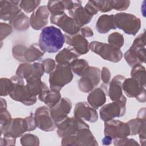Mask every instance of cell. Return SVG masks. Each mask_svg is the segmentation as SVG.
<instances>
[{
	"label": "cell",
	"mask_w": 146,
	"mask_h": 146,
	"mask_svg": "<svg viewBox=\"0 0 146 146\" xmlns=\"http://www.w3.org/2000/svg\"><path fill=\"white\" fill-rule=\"evenodd\" d=\"M84 10L88 15L91 17L98 14L99 11L93 1H88L84 7Z\"/></svg>",
	"instance_id": "bcb514c9"
},
{
	"label": "cell",
	"mask_w": 146,
	"mask_h": 146,
	"mask_svg": "<svg viewBox=\"0 0 146 146\" xmlns=\"http://www.w3.org/2000/svg\"><path fill=\"white\" fill-rule=\"evenodd\" d=\"M34 115L36 125L39 129L50 132L56 128V123L52 118L50 108L47 106H43L37 108Z\"/></svg>",
	"instance_id": "7c38bea8"
},
{
	"label": "cell",
	"mask_w": 146,
	"mask_h": 146,
	"mask_svg": "<svg viewBox=\"0 0 146 146\" xmlns=\"http://www.w3.org/2000/svg\"><path fill=\"white\" fill-rule=\"evenodd\" d=\"M124 43L123 35L119 32H114L109 35L108 37V43L120 49Z\"/></svg>",
	"instance_id": "d6a6232c"
},
{
	"label": "cell",
	"mask_w": 146,
	"mask_h": 146,
	"mask_svg": "<svg viewBox=\"0 0 146 146\" xmlns=\"http://www.w3.org/2000/svg\"><path fill=\"white\" fill-rule=\"evenodd\" d=\"M56 133L60 137L76 134L80 129L90 128L84 121L75 117H67L61 122L56 124Z\"/></svg>",
	"instance_id": "9c48e42d"
},
{
	"label": "cell",
	"mask_w": 146,
	"mask_h": 146,
	"mask_svg": "<svg viewBox=\"0 0 146 146\" xmlns=\"http://www.w3.org/2000/svg\"><path fill=\"white\" fill-rule=\"evenodd\" d=\"M104 135L113 140L127 137L130 135V129L127 123L112 119L104 122Z\"/></svg>",
	"instance_id": "30bf717a"
},
{
	"label": "cell",
	"mask_w": 146,
	"mask_h": 146,
	"mask_svg": "<svg viewBox=\"0 0 146 146\" xmlns=\"http://www.w3.org/2000/svg\"><path fill=\"white\" fill-rule=\"evenodd\" d=\"M40 3L38 0H23L21 1L19 6L25 12L30 13L34 12Z\"/></svg>",
	"instance_id": "d590c367"
},
{
	"label": "cell",
	"mask_w": 146,
	"mask_h": 146,
	"mask_svg": "<svg viewBox=\"0 0 146 146\" xmlns=\"http://www.w3.org/2000/svg\"><path fill=\"white\" fill-rule=\"evenodd\" d=\"M11 120V116L7 110L0 112V127L5 126L9 124Z\"/></svg>",
	"instance_id": "7dc6e473"
},
{
	"label": "cell",
	"mask_w": 146,
	"mask_h": 146,
	"mask_svg": "<svg viewBox=\"0 0 146 146\" xmlns=\"http://www.w3.org/2000/svg\"><path fill=\"white\" fill-rule=\"evenodd\" d=\"M16 138L6 134H1L0 145L1 146H10L15 144Z\"/></svg>",
	"instance_id": "ee69618b"
},
{
	"label": "cell",
	"mask_w": 146,
	"mask_h": 146,
	"mask_svg": "<svg viewBox=\"0 0 146 146\" xmlns=\"http://www.w3.org/2000/svg\"><path fill=\"white\" fill-rule=\"evenodd\" d=\"M7 110V103L5 99L0 98V112Z\"/></svg>",
	"instance_id": "f5cc1de1"
},
{
	"label": "cell",
	"mask_w": 146,
	"mask_h": 146,
	"mask_svg": "<svg viewBox=\"0 0 146 146\" xmlns=\"http://www.w3.org/2000/svg\"><path fill=\"white\" fill-rule=\"evenodd\" d=\"M13 82L10 78H1L0 79V96H6L9 95L13 88Z\"/></svg>",
	"instance_id": "836d02e7"
},
{
	"label": "cell",
	"mask_w": 146,
	"mask_h": 146,
	"mask_svg": "<svg viewBox=\"0 0 146 146\" xmlns=\"http://www.w3.org/2000/svg\"><path fill=\"white\" fill-rule=\"evenodd\" d=\"M98 145L90 128H83L75 135V146H96Z\"/></svg>",
	"instance_id": "603a6c76"
},
{
	"label": "cell",
	"mask_w": 146,
	"mask_h": 146,
	"mask_svg": "<svg viewBox=\"0 0 146 146\" xmlns=\"http://www.w3.org/2000/svg\"><path fill=\"white\" fill-rule=\"evenodd\" d=\"M131 76L135 79L141 85L145 86V68L141 64H139L132 67Z\"/></svg>",
	"instance_id": "f1b7e54d"
},
{
	"label": "cell",
	"mask_w": 146,
	"mask_h": 146,
	"mask_svg": "<svg viewBox=\"0 0 146 146\" xmlns=\"http://www.w3.org/2000/svg\"><path fill=\"white\" fill-rule=\"evenodd\" d=\"M111 74L110 70L106 67H103L100 71V79L103 83L106 85L108 84L111 80Z\"/></svg>",
	"instance_id": "c3c4849f"
},
{
	"label": "cell",
	"mask_w": 146,
	"mask_h": 146,
	"mask_svg": "<svg viewBox=\"0 0 146 146\" xmlns=\"http://www.w3.org/2000/svg\"><path fill=\"white\" fill-rule=\"evenodd\" d=\"M65 9L68 12V14L70 15L73 11L80 5H82V2L80 1H63Z\"/></svg>",
	"instance_id": "7bdbcfd3"
},
{
	"label": "cell",
	"mask_w": 146,
	"mask_h": 146,
	"mask_svg": "<svg viewBox=\"0 0 146 146\" xmlns=\"http://www.w3.org/2000/svg\"><path fill=\"white\" fill-rule=\"evenodd\" d=\"M126 104L127 98L124 97L120 100L104 104L99 110L100 119L105 122L123 116L126 112Z\"/></svg>",
	"instance_id": "52a82bcc"
},
{
	"label": "cell",
	"mask_w": 146,
	"mask_h": 146,
	"mask_svg": "<svg viewBox=\"0 0 146 146\" xmlns=\"http://www.w3.org/2000/svg\"><path fill=\"white\" fill-rule=\"evenodd\" d=\"M13 31V27L10 24L4 22L0 23V39L1 41L8 36Z\"/></svg>",
	"instance_id": "b9f144b4"
},
{
	"label": "cell",
	"mask_w": 146,
	"mask_h": 146,
	"mask_svg": "<svg viewBox=\"0 0 146 146\" xmlns=\"http://www.w3.org/2000/svg\"><path fill=\"white\" fill-rule=\"evenodd\" d=\"M70 17L74 19L76 24L79 28H82L86 25L89 23L93 17L90 16L86 13L84 10V7H83L82 5L79 6Z\"/></svg>",
	"instance_id": "484cf974"
},
{
	"label": "cell",
	"mask_w": 146,
	"mask_h": 146,
	"mask_svg": "<svg viewBox=\"0 0 146 146\" xmlns=\"http://www.w3.org/2000/svg\"><path fill=\"white\" fill-rule=\"evenodd\" d=\"M74 75L69 66L56 64L54 70L49 75L50 89L60 91L73 79Z\"/></svg>",
	"instance_id": "277c9868"
},
{
	"label": "cell",
	"mask_w": 146,
	"mask_h": 146,
	"mask_svg": "<svg viewBox=\"0 0 146 146\" xmlns=\"http://www.w3.org/2000/svg\"><path fill=\"white\" fill-rule=\"evenodd\" d=\"M125 78L124 76L119 74L115 75L110 80L107 93L112 102L120 100L125 97L122 88V84Z\"/></svg>",
	"instance_id": "7402d4cb"
},
{
	"label": "cell",
	"mask_w": 146,
	"mask_h": 146,
	"mask_svg": "<svg viewBox=\"0 0 146 146\" xmlns=\"http://www.w3.org/2000/svg\"><path fill=\"white\" fill-rule=\"evenodd\" d=\"M122 88L124 94L128 98H135L140 103L145 102V86L141 85L135 79L125 78L122 84Z\"/></svg>",
	"instance_id": "8fae6325"
},
{
	"label": "cell",
	"mask_w": 146,
	"mask_h": 146,
	"mask_svg": "<svg viewBox=\"0 0 146 146\" xmlns=\"http://www.w3.org/2000/svg\"><path fill=\"white\" fill-rule=\"evenodd\" d=\"M90 50L106 60L113 63L120 62L123 57L120 49L108 43L99 41H92L89 44Z\"/></svg>",
	"instance_id": "8992f818"
},
{
	"label": "cell",
	"mask_w": 146,
	"mask_h": 146,
	"mask_svg": "<svg viewBox=\"0 0 146 146\" xmlns=\"http://www.w3.org/2000/svg\"><path fill=\"white\" fill-rule=\"evenodd\" d=\"M80 55L72 47H66L60 51L55 56V61L58 64L69 66L74 60L78 59Z\"/></svg>",
	"instance_id": "d4e9b609"
},
{
	"label": "cell",
	"mask_w": 146,
	"mask_h": 146,
	"mask_svg": "<svg viewBox=\"0 0 146 146\" xmlns=\"http://www.w3.org/2000/svg\"><path fill=\"white\" fill-rule=\"evenodd\" d=\"M26 132L24 119L21 117L12 119L9 124L1 127V134L9 135L15 138L21 137Z\"/></svg>",
	"instance_id": "ffe728a7"
},
{
	"label": "cell",
	"mask_w": 146,
	"mask_h": 146,
	"mask_svg": "<svg viewBox=\"0 0 146 146\" xmlns=\"http://www.w3.org/2000/svg\"><path fill=\"white\" fill-rule=\"evenodd\" d=\"M112 9L117 11L126 10L131 4L130 1H111Z\"/></svg>",
	"instance_id": "f35d334b"
},
{
	"label": "cell",
	"mask_w": 146,
	"mask_h": 146,
	"mask_svg": "<svg viewBox=\"0 0 146 146\" xmlns=\"http://www.w3.org/2000/svg\"><path fill=\"white\" fill-rule=\"evenodd\" d=\"M65 42L64 34L60 29L54 26L44 27L39 37V46L44 52L55 53L58 52Z\"/></svg>",
	"instance_id": "6da1fadb"
},
{
	"label": "cell",
	"mask_w": 146,
	"mask_h": 146,
	"mask_svg": "<svg viewBox=\"0 0 146 146\" xmlns=\"http://www.w3.org/2000/svg\"><path fill=\"white\" fill-rule=\"evenodd\" d=\"M114 23L116 28L128 35H136L141 27L139 18L130 13L124 12L116 13L114 15Z\"/></svg>",
	"instance_id": "5b68a950"
},
{
	"label": "cell",
	"mask_w": 146,
	"mask_h": 146,
	"mask_svg": "<svg viewBox=\"0 0 146 146\" xmlns=\"http://www.w3.org/2000/svg\"><path fill=\"white\" fill-rule=\"evenodd\" d=\"M10 79L13 82L14 86L9 95L10 97L13 100L21 102L25 106L34 105L37 101V98L29 91L25 80L16 75L12 76Z\"/></svg>",
	"instance_id": "3957f363"
},
{
	"label": "cell",
	"mask_w": 146,
	"mask_h": 146,
	"mask_svg": "<svg viewBox=\"0 0 146 146\" xmlns=\"http://www.w3.org/2000/svg\"><path fill=\"white\" fill-rule=\"evenodd\" d=\"M44 72L41 63H22L18 67L16 70V75L26 80L34 77L41 78Z\"/></svg>",
	"instance_id": "5bb4252c"
},
{
	"label": "cell",
	"mask_w": 146,
	"mask_h": 146,
	"mask_svg": "<svg viewBox=\"0 0 146 146\" xmlns=\"http://www.w3.org/2000/svg\"><path fill=\"white\" fill-rule=\"evenodd\" d=\"M27 47L23 44H16L12 48L13 57L18 61L22 63H26L25 54Z\"/></svg>",
	"instance_id": "8d00e7d4"
},
{
	"label": "cell",
	"mask_w": 146,
	"mask_h": 146,
	"mask_svg": "<svg viewBox=\"0 0 146 146\" xmlns=\"http://www.w3.org/2000/svg\"><path fill=\"white\" fill-rule=\"evenodd\" d=\"M21 144L23 146H38L39 145L38 137L34 134L26 133L22 135L20 139Z\"/></svg>",
	"instance_id": "e575fe53"
},
{
	"label": "cell",
	"mask_w": 146,
	"mask_h": 146,
	"mask_svg": "<svg viewBox=\"0 0 146 146\" xmlns=\"http://www.w3.org/2000/svg\"><path fill=\"white\" fill-rule=\"evenodd\" d=\"M47 7L51 15H58L64 13L65 6L63 1H49Z\"/></svg>",
	"instance_id": "1f68e13d"
},
{
	"label": "cell",
	"mask_w": 146,
	"mask_h": 146,
	"mask_svg": "<svg viewBox=\"0 0 146 146\" xmlns=\"http://www.w3.org/2000/svg\"><path fill=\"white\" fill-rule=\"evenodd\" d=\"M100 70L96 67L89 66L78 82L79 90L84 93L90 92L99 84Z\"/></svg>",
	"instance_id": "ba28073f"
},
{
	"label": "cell",
	"mask_w": 146,
	"mask_h": 146,
	"mask_svg": "<svg viewBox=\"0 0 146 146\" xmlns=\"http://www.w3.org/2000/svg\"><path fill=\"white\" fill-rule=\"evenodd\" d=\"M13 28L19 31H23L29 29L30 24V18L23 13H21L14 18L9 22Z\"/></svg>",
	"instance_id": "83f0119b"
},
{
	"label": "cell",
	"mask_w": 146,
	"mask_h": 146,
	"mask_svg": "<svg viewBox=\"0 0 146 146\" xmlns=\"http://www.w3.org/2000/svg\"><path fill=\"white\" fill-rule=\"evenodd\" d=\"M44 53L40 48L38 43H35L31 44L27 48L25 51V59L26 63L35 62L40 59Z\"/></svg>",
	"instance_id": "4316f807"
},
{
	"label": "cell",
	"mask_w": 146,
	"mask_h": 146,
	"mask_svg": "<svg viewBox=\"0 0 146 146\" xmlns=\"http://www.w3.org/2000/svg\"><path fill=\"white\" fill-rule=\"evenodd\" d=\"M64 35L66 43L71 46L80 56L88 52L90 43L87 39L82 35L79 32L73 35L64 34Z\"/></svg>",
	"instance_id": "e0dca14e"
},
{
	"label": "cell",
	"mask_w": 146,
	"mask_h": 146,
	"mask_svg": "<svg viewBox=\"0 0 146 146\" xmlns=\"http://www.w3.org/2000/svg\"><path fill=\"white\" fill-rule=\"evenodd\" d=\"M112 141H113V139L108 136H104V137L102 140V144L104 145H110Z\"/></svg>",
	"instance_id": "816d5d0a"
},
{
	"label": "cell",
	"mask_w": 146,
	"mask_h": 146,
	"mask_svg": "<svg viewBox=\"0 0 146 146\" xmlns=\"http://www.w3.org/2000/svg\"><path fill=\"white\" fill-rule=\"evenodd\" d=\"M99 11L107 13L112 10L111 1H93Z\"/></svg>",
	"instance_id": "74e56055"
},
{
	"label": "cell",
	"mask_w": 146,
	"mask_h": 146,
	"mask_svg": "<svg viewBox=\"0 0 146 146\" xmlns=\"http://www.w3.org/2000/svg\"><path fill=\"white\" fill-rule=\"evenodd\" d=\"M79 33L86 38L91 37L94 35L93 30L88 26H84L80 28Z\"/></svg>",
	"instance_id": "681fc988"
},
{
	"label": "cell",
	"mask_w": 146,
	"mask_h": 146,
	"mask_svg": "<svg viewBox=\"0 0 146 146\" xmlns=\"http://www.w3.org/2000/svg\"><path fill=\"white\" fill-rule=\"evenodd\" d=\"M50 22L69 35L78 33L80 29L76 24L74 19L65 13L58 15H51Z\"/></svg>",
	"instance_id": "4fadbf2b"
},
{
	"label": "cell",
	"mask_w": 146,
	"mask_h": 146,
	"mask_svg": "<svg viewBox=\"0 0 146 146\" xmlns=\"http://www.w3.org/2000/svg\"><path fill=\"white\" fill-rule=\"evenodd\" d=\"M72 109V103L67 98H62L58 103L50 108L52 118L56 124L68 117Z\"/></svg>",
	"instance_id": "2e32d148"
},
{
	"label": "cell",
	"mask_w": 146,
	"mask_h": 146,
	"mask_svg": "<svg viewBox=\"0 0 146 146\" xmlns=\"http://www.w3.org/2000/svg\"><path fill=\"white\" fill-rule=\"evenodd\" d=\"M137 117L142 119V120H146L145 117V108H141L137 112Z\"/></svg>",
	"instance_id": "f907efd6"
},
{
	"label": "cell",
	"mask_w": 146,
	"mask_h": 146,
	"mask_svg": "<svg viewBox=\"0 0 146 146\" xmlns=\"http://www.w3.org/2000/svg\"><path fill=\"white\" fill-rule=\"evenodd\" d=\"M23 119H24L25 124L27 132L33 131L36 129L37 127L36 125V123L35 121L34 115H33V113H31L30 115Z\"/></svg>",
	"instance_id": "f6af8a7d"
},
{
	"label": "cell",
	"mask_w": 146,
	"mask_h": 146,
	"mask_svg": "<svg viewBox=\"0 0 146 146\" xmlns=\"http://www.w3.org/2000/svg\"><path fill=\"white\" fill-rule=\"evenodd\" d=\"M21 1H0L1 19L10 21L21 13L19 6Z\"/></svg>",
	"instance_id": "ac0fdd59"
},
{
	"label": "cell",
	"mask_w": 146,
	"mask_h": 146,
	"mask_svg": "<svg viewBox=\"0 0 146 146\" xmlns=\"http://www.w3.org/2000/svg\"><path fill=\"white\" fill-rule=\"evenodd\" d=\"M50 12L47 6L42 5L36 9L30 15V24L35 30L43 29L47 25Z\"/></svg>",
	"instance_id": "d6986e66"
},
{
	"label": "cell",
	"mask_w": 146,
	"mask_h": 146,
	"mask_svg": "<svg viewBox=\"0 0 146 146\" xmlns=\"http://www.w3.org/2000/svg\"><path fill=\"white\" fill-rule=\"evenodd\" d=\"M74 117L90 123H95L98 119V113L86 102L76 103L74 110Z\"/></svg>",
	"instance_id": "9a60e30c"
},
{
	"label": "cell",
	"mask_w": 146,
	"mask_h": 146,
	"mask_svg": "<svg viewBox=\"0 0 146 146\" xmlns=\"http://www.w3.org/2000/svg\"><path fill=\"white\" fill-rule=\"evenodd\" d=\"M96 30L100 34H106L116 29L114 23V15L103 14L99 17L95 25Z\"/></svg>",
	"instance_id": "cb8c5ba5"
},
{
	"label": "cell",
	"mask_w": 146,
	"mask_h": 146,
	"mask_svg": "<svg viewBox=\"0 0 146 146\" xmlns=\"http://www.w3.org/2000/svg\"><path fill=\"white\" fill-rule=\"evenodd\" d=\"M113 140V145L115 146H128V145H139V144L133 139L127 137L121 139H116Z\"/></svg>",
	"instance_id": "60d3db41"
},
{
	"label": "cell",
	"mask_w": 146,
	"mask_h": 146,
	"mask_svg": "<svg viewBox=\"0 0 146 146\" xmlns=\"http://www.w3.org/2000/svg\"><path fill=\"white\" fill-rule=\"evenodd\" d=\"M69 66L74 74L81 76L90 66L86 59H76L72 61Z\"/></svg>",
	"instance_id": "f546056e"
},
{
	"label": "cell",
	"mask_w": 146,
	"mask_h": 146,
	"mask_svg": "<svg viewBox=\"0 0 146 146\" xmlns=\"http://www.w3.org/2000/svg\"><path fill=\"white\" fill-rule=\"evenodd\" d=\"M145 38L144 31L133 40L129 48L125 52L123 56L130 67L145 63Z\"/></svg>",
	"instance_id": "7a4b0ae2"
},
{
	"label": "cell",
	"mask_w": 146,
	"mask_h": 146,
	"mask_svg": "<svg viewBox=\"0 0 146 146\" xmlns=\"http://www.w3.org/2000/svg\"><path fill=\"white\" fill-rule=\"evenodd\" d=\"M61 98L60 91L50 89L45 95L43 102L50 108L58 103Z\"/></svg>",
	"instance_id": "4dcf8cb0"
},
{
	"label": "cell",
	"mask_w": 146,
	"mask_h": 146,
	"mask_svg": "<svg viewBox=\"0 0 146 146\" xmlns=\"http://www.w3.org/2000/svg\"><path fill=\"white\" fill-rule=\"evenodd\" d=\"M107 92V86L102 84L90 92L87 96V103L95 110L99 108L105 104Z\"/></svg>",
	"instance_id": "44dd1931"
},
{
	"label": "cell",
	"mask_w": 146,
	"mask_h": 146,
	"mask_svg": "<svg viewBox=\"0 0 146 146\" xmlns=\"http://www.w3.org/2000/svg\"><path fill=\"white\" fill-rule=\"evenodd\" d=\"M56 61L52 58H46L42 60V64L43 66L44 72L46 74H50L56 67Z\"/></svg>",
	"instance_id": "ab89813d"
}]
</instances>
